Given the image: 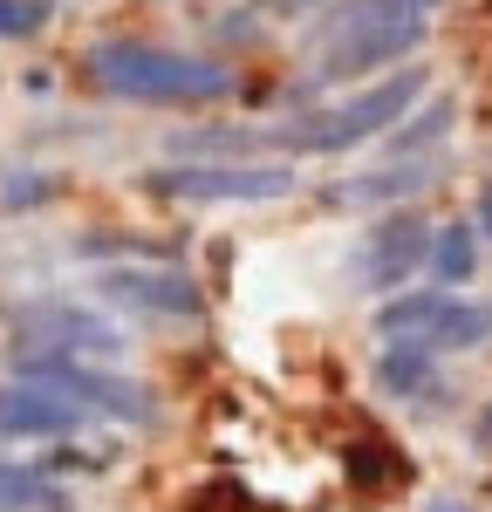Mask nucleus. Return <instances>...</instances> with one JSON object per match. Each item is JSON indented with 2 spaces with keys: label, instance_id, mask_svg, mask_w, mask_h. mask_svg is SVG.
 Segmentation results:
<instances>
[{
  "label": "nucleus",
  "instance_id": "f257e3e1",
  "mask_svg": "<svg viewBox=\"0 0 492 512\" xmlns=\"http://www.w3.org/2000/svg\"><path fill=\"white\" fill-rule=\"evenodd\" d=\"M431 14L438 0H342L308 41L315 82H363L376 69H404L431 35Z\"/></svg>",
  "mask_w": 492,
  "mask_h": 512
},
{
  "label": "nucleus",
  "instance_id": "f03ea898",
  "mask_svg": "<svg viewBox=\"0 0 492 512\" xmlns=\"http://www.w3.org/2000/svg\"><path fill=\"white\" fill-rule=\"evenodd\" d=\"M82 76L117 103H164V110H199V103H226L240 76L212 55H185V48H158V41H96L82 55Z\"/></svg>",
  "mask_w": 492,
  "mask_h": 512
},
{
  "label": "nucleus",
  "instance_id": "7ed1b4c3",
  "mask_svg": "<svg viewBox=\"0 0 492 512\" xmlns=\"http://www.w3.org/2000/svg\"><path fill=\"white\" fill-rule=\"evenodd\" d=\"M376 335L383 342H417L424 355H472L492 342V308L486 301H465L451 287H431V294H383L376 308Z\"/></svg>",
  "mask_w": 492,
  "mask_h": 512
},
{
  "label": "nucleus",
  "instance_id": "20e7f679",
  "mask_svg": "<svg viewBox=\"0 0 492 512\" xmlns=\"http://www.w3.org/2000/svg\"><path fill=\"white\" fill-rule=\"evenodd\" d=\"M158 198H185V205H267L301 185V171L281 158H178L158 164L144 178Z\"/></svg>",
  "mask_w": 492,
  "mask_h": 512
},
{
  "label": "nucleus",
  "instance_id": "39448f33",
  "mask_svg": "<svg viewBox=\"0 0 492 512\" xmlns=\"http://www.w3.org/2000/svg\"><path fill=\"white\" fill-rule=\"evenodd\" d=\"M14 369H21V376H35V383H48V390L76 396L82 410L117 417V424H151V417H158V396L144 390V383L96 369L89 355H21V349H14Z\"/></svg>",
  "mask_w": 492,
  "mask_h": 512
},
{
  "label": "nucleus",
  "instance_id": "423d86ee",
  "mask_svg": "<svg viewBox=\"0 0 492 512\" xmlns=\"http://www.w3.org/2000/svg\"><path fill=\"white\" fill-rule=\"evenodd\" d=\"M424 246H431V226L417 219V212H383L363 239H356V253H349V287H363V294H397L410 274H424Z\"/></svg>",
  "mask_w": 492,
  "mask_h": 512
},
{
  "label": "nucleus",
  "instance_id": "0eeeda50",
  "mask_svg": "<svg viewBox=\"0 0 492 512\" xmlns=\"http://www.w3.org/2000/svg\"><path fill=\"white\" fill-rule=\"evenodd\" d=\"M96 294L123 308V315H151V321H199L205 294L185 267H158V260H137V267H103Z\"/></svg>",
  "mask_w": 492,
  "mask_h": 512
},
{
  "label": "nucleus",
  "instance_id": "6e6552de",
  "mask_svg": "<svg viewBox=\"0 0 492 512\" xmlns=\"http://www.w3.org/2000/svg\"><path fill=\"white\" fill-rule=\"evenodd\" d=\"M14 349L21 355H89V362H103V355L123 349V335H117V321L89 315L76 301H35V308L14 315Z\"/></svg>",
  "mask_w": 492,
  "mask_h": 512
},
{
  "label": "nucleus",
  "instance_id": "1a4fd4ad",
  "mask_svg": "<svg viewBox=\"0 0 492 512\" xmlns=\"http://www.w3.org/2000/svg\"><path fill=\"white\" fill-rule=\"evenodd\" d=\"M82 424H89V410H82L76 396L48 390L35 376L0 383V437H69Z\"/></svg>",
  "mask_w": 492,
  "mask_h": 512
},
{
  "label": "nucleus",
  "instance_id": "9d476101",
  "mask_svg": "<svg viewBox=\"0 0 492 512\" xmlns=\"http://www.w3.org/2000/svg\"><path fill=\"white\" fill-rule=\"evenodd\" d=\"M438 171H445L438 158H390V164H376V171H363V178H342V185L328 192V205H404V198H417Z\"/></svg>",
  "mask_w": 492,
  "mask_h": 512
},
{
  "label": "nucleus",
  "instance_id": "9b49d317",
  "mask_svg": "<svg viewBox=\"0 0 492 512\" xmlns=\"http://www.w3.org/2000/svg\"><path fill=\"white\" fill-rule=\"evenodd\" d=\"M376 390L397 396V403L438 396V355H424L417 342H383V355H376Z\"/></svg>",
  "mask_w": 492,
  "mask_h": 512
},
{
  "label": "nucleus",
  "instance_id": "f8f14e48",
  "mask_svg": "<svg viewBox=\"0 0 492 512\" xmlns=\"http://www.w3.org/2000/svg\"><path fill=\"white\" fill-rule=\"evenodd\" d=\"M451 123H458V103H451V96H431L424 110L410 103L404 117L390 123V158H431V151L445 144Z\"/></svg>",
  "mask_w": 492,
  "mask_h": 512
},
{
  "label": "nucleus",
  "instance_id": "ddd939ff",
  "mask_svg": "<svg viewBox=\"0 0 492 512\" xmlns=\"http://www.w3.org/2000/svg\"><path fill=\"white\" fill-rule=\"evenodd\" d=\"M424 274L438 280V287H465V280L479 274V226H465V219L438 226L431 246H424Z\"/></svg>",
  "mask_w": 492,
  "mask_h": 512
},
{
  "label": "nucleus",
  "instance_id": "4468645a",
  "mask_svg": "<svg viewBox=\"0 0 492 512\" xmlns=\"http://www.w3.org/2000/svg\"><path fill=\"white\" fill-rule=\"evenodd\" d=\"M0 512H69L62 485H48L35 465H7L0 458Z\"/></svg>",
  "mask_w": 492,
  "mask_h": 512
},
{
  "label": "nucleus",
  "instance_id": "2eb2a0df",
  "mask_svg": "<svg viewBox=\"0 0 492 512\" xmlns=\"http://www.w3.org/2000/svg\"><path fill=\"white\" fill-rule=\"evenodd\" d=\"M48 0H0V41H35L48 28Z\"/></svg>",
  "mask_w": 492,
  "mask_h": 512
},
{
  "label": "nucleus",
  "instance_id": "dca6fc26",
  "mask_svg": "<svg viewBox=\"0 0 492 512\" xmlns=\"http://www.w3.org/2000/svg\"><path fill=\"white\" fill-rule=\"evenodd\" d=\"M472 226H479V239H486V246H492V185H486V192H479V219H472Z\"/></svg>",
  "mask_w": 492,
  "mask_h": 512
},
{
  "label": "nucleus",
  "instance_id": "f3484780",
  "mask_svg": "<svg viewBox=\"0 0 492 512\" xmlns=\"http://www.w3.org/2000/svg\"><path fill=\"white\" fill-rule=\"evenodd\" d=\"M424 512H479V506H465V499H431Z\"/></svg>",
  "mask_w": 492,
  "mask_h": 512
},
{
  "label": "nucleus",
  "instance_id": "a211bd4d",
  "mask_svg": "<svg viewBox=\"0 0 492 512\" xmlns=\"http://www.w3.org/2000/svg\"><path fill=\"white\" fill-rule=\"evenodd\" d=\"M479 444H486V451H492V410H486V424H479Z\"/></svg>",
  "mask_w": 492,
  "mask_h": 512
}]
</instances>
